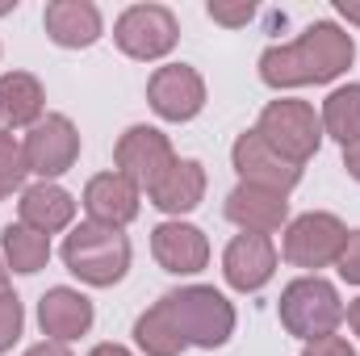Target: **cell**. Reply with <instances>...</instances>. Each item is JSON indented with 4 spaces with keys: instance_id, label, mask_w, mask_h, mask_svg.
Returning a JSON list of instances; mask_svg holds the SVG:
<instances>
[{
    "instance_id": "6da1fadb",
    "label": "cell",
    "mask_w": 360,
    "mask_h": 356,
    "mask_svg": "<svg viewBox=\"0 0 360 356\" xmlns=\"http://www.w3.org/2000/svg\"><path fill=\"white\" fill-rule=\"evenodd\" d=\"M352 59H356L352 34L335 21H314L293 42L269 46L260 55V80L276 92L306 89V84H331L352 68Z\"/></svg>"
},
{
    "instance_id": "7a4b0ae2",
    "label": "cell",
    "mask_w": 360,
    "mask_h": 356,
    "mask_svg": "<svg viewBox=\"0 0 360 356\" xmlns=\"http://www.w3.org/2000/svg\"><path fill=\"white\" fill-rule=\"evenodd\" d=\"M160 302H164L168 319L176 323L180 340L188 348L214 352V348H222L235 336V306L214 285H180L172 293H164Z\"/></svg>"
},
{
    "instance_id": "3957f363",
    "label": "cell",
    "mask_w": 360,
    "mask_h": 356,
    "mask_svg": "<svg viewBox=\"0 0 360 356\" xmlns=\"http://www.w3.org/2000/svg\"><path fill=\"white\" fill-rule=\"evenodd\" d=\"M63 265L92 289H109L130 272V239L117 227L80 222L63 239Z\"/></svg>"
},
{
    "instance_id": "277c9868",
    "label": "cell",
    "mask_w": 360,
    "mask_h": 356,
    "mask_svg": "<svg viewBox=\"0 0 360 356\" xmlns=\"http://www.w3.org/2000/svg\"><path fill=\"white\" fill-rule=\"evenodd\" d=\"M276 314H281V327L289 336H297L302 344L319 340V336H335V327L344 323L348 306L340 298V289L319 276V272H306L297 281H289L281 289V302H276Z\"/></svg>"
},
{
    "instance_id": "5b68a950",
    "label": "cell",
    "mask_w": 360,
    "mask_h": 356,
    "mask_svg": "<svg viewBox=\"0 0 360 356\" xmlns=\"http://www.w3.org/2000/svg\"><path fill=\"white\" fill-rule=\"evenodd\" d=\"M256 134L269 143L276 155H285L289 164H310L323 147V117L314 113L310 101H297V96H276L264 105L260 122H256Z\"/></svg>"
},
{
    "instance_id": "8992f818",
    "label": "cell",
    "mask_w": 360,
    "mask_h": 356,
    "mask_svg": "<svg viewBox=\"0 0 360 356\" xmlns=\"http://www.w3.org/2000/svg\"><path fill=\"white\" fill-rule=\"evenodd\" d=\"M113 42L126 59L139 63H160L176 51L180 21L168 4H130L113 21Z\"/></svg>"
},
{
    "instance_id": "52a82bcc",
    "label": "cell",
    "mask_w": 360,
    "mask_h": 356,
    "mask_svg": "<svg viewBox=\"0 0 360 356\" xmlns=\"http://www.w3.org/2000/svg\"><path fill=\"white\" fill-rule=\"evenodd\" d=\"M344 243H348V227L335 214H327V210H310V214L289 218V227L281 235V256L293 268L319 272V268L340 260Z\"/></svg>"
},
{
    "instance_id": "ba28073f",
    "label": "cell",
    "mask_w": 360,
    "mask_h": 356,
    "mask_svg": "<svg viewBox=\"0 0 360 356\" xmlns=\"http://www.w3.org/2000/svg\"><path fill=\"white\" fill-rule=\"evenodd\" d=\"M25 164L38 180H59L63 172L76 168L80 160V130L68 113H46L38 126L25 134Z\"/></svg>"
},
{
    "instance_id": "9c48e42d",
    "label": "cell",
    "mask_w": 360,
    "mask_h": 356,
    "mask_svg": "<svg viewBox=\"0 0 360 356\" xmlns=\"http://www.w3.org/2000/svg\"><path fill=\"white\" fill-rule=\"evenodd\" d=\"M113 164L126 180H134L143 193H151V184L176 164V151L160 126H130L113 147Z\"/></svg>"
},
{
    "instance_id": "30bf717a",
    "label": "cell",
    "mask_w": 360,
    "mask_h": 356,
    "mask_svg": "<svg viewBox=\"0 0 360 356\" xmlns=\"http://www.w3.org/2000/svg\"><path fill=\"white\" fill-rule=\"evenodd\" d=\"M231 164H235V172H239V184L272 189V193H281V197H289V193L297 189V180H302V168L289 164L285 155H276L269 143L256 134V126L243 130V134L235 139V147H231Z\"/></svg>"
},
{
    "instance_id": "8fae6325",
    "label": "cell",
    "mask_w": 360,
    "mask_h": 356,
    "mask_svg": "<svg viewBox=\"0 0 360 356\" xmlns=\"http://www.w3.org/2000/svg\"><path fill=\"white\" fill-rule=\"evenodd\" d=\"M147 101L164 122H193L205 109V80L188 63H164L147 80Z\"/></svg>"
},
{
    "instance_id": "7c38bea8",
    "label": "cell",
    "mask_w": 360,
    "mask_h": 356,
    "mask_svg": "<svg viewBox=\"0 0 360 356\" xmlns=\"http://www.w3.org/2000/svg\"><path fill=\"white\" fill-rule=\"evenodd\" d=\"M276 243L272 235H235L222 252V276L235 293H260L276 276Z\"/></svg>"
},
{
    "instance_id": "4fadbf2b",
    "label": "cell",
    "mask_w": 360,
    "mask_h": 356,
    "mask_svg": "<svg viewBox=\"0 0 360 356\" xmlns=\"http://www.w3.org/2000/svg\"><path fill=\"white\" fill-rule=\"evenodd\" d=\"M89 222H101V227H117L126 231L134 218H139V205H143V189L134 180H126L117 168L113 172H96V177L84 184V197H80Z\"/></svg>"
},
{
    "instance_id": "5bb4252c",
    "label": "cell",
    "mask_w": 360,
    "mask_h": 356,
    "mask_svg": "<svg viewBox=\"0 0 360 356\" xmlns=\"http://www.w3.org/2000/svg\"><path fill=\"white\" fill-rule=\"evenodd\" d=\"M151 256L172 276H193V272H201L210 265V239H205L201 227L168 218V222H160L151 231Z\"/></svg>"
},
{
    "instance_id": "9a60e30c",
    "label": "cell",
    "mask_w": 360,
    "mask_h": 356,
    "mask_svg": "<svg viewBox=\"0 0 360 356\" xmlns=\"http://www.w3.org/2000/svg\"><path fill=\"white\" fill-rule=\"evenodd\" d=\"M92 319H96V310H92L89 293H80V289H72V285H55V289H46L42 302H38V327H42V336L55 340V344H72V340L89 336Z\"/></svg>"
},
{
    "instance_id": "2e32d148",
    "label": "cell",
    "mask_w": 360,
    "mask_h": 356,
    "mask_svg": "<svg viewBox=\"0 0 360 356\" xmlns=\"http://www.w3.org/2000/svg\"><path fill=\"white\" fill-rule=\"evenodd\" d=\"M226 218L243 231V235H272L289 227V197L256 189V184H235L226 193Z\"/></svg>"
},
{
    "instance_id": "e0dca14e",
    "label": "cell",
    "mask_w": 360,
    "mask_h": 356,
    "mask_svg": "<svg viewBox=\"0 0 360 356\" xmlns=\"http://www.w3.org/2000/svg\"><path fill=\"white\" fill-rule=\"evenodd\" d=\"M42 30L63 51H84L105 34V17L92 0H51L42 8Z\"/></svg>"
},
{
    "instance_id": "ac0fdd59",
    "label": "cell",
    "mask_w": 360,
    "mask_h": 356,
    "mask_svg": "<svg viewBox=\"0 0 360 356\" xmlns=\"http://www.w3.org/2000/svg\"><path fill=\"white\" fill-rule=\"evenodd\" d=\"M17 222H25L30 231L38 235H59V231H72L76 222V197L55 184V180H38L30 189H21V201H17Z\"/></svg>"
},
{
    "instance_id": "d6986e66",
    "label": "cell",
    "mask_w": 360,
    "mask_h": 356,
    "mask_svg": "<svg viewBox=\"0 0 360 356\" xmlns=\"http://www.w3.org/2000/svg\"><path fill=\"white\" fill-rule=\"evenodd\" d=\"M46 117V89L30 72H4L0 76V130H30Z\"/></svg>"
},
{
    "instance_id": "ffe728a7",
    "label": "cell",
    "mask_w": 360,
    "mask_h": 356,
    "mask_svg": "<svg viewBox=\"0 0 360 356\" xmlns=\"http://www.w3.org/2000/svg\"><path fill=\"white\" fill-rule=\"evenodd\" d=\"M205 168L197 164V160H176L164 177L151 184V205L155 210H164V214H172V218H180V214H193L201 201H205Z\"/></svg>"
},
{
    "instance_id": "44dd1931",
    "label": "cell",
    "mask_w": 360,
    "mask_h": 356,
    "mask_svg": "<svg viewBox=\"0 0 360 356\" xmlns=\"http://www.w3.org/2000/svg\"><path fill=\"white\" fill-rule=\"evenodd\" d=\"M0 256H4V265L13 268V272L34 276V272H42V268L51 265V239L38 235V231H30L25 222H8L0 231Z\"/></svg>"
},
{
    "instance_id": "7402d4cb",
    "label": "cell",
    "mask_w": 360,
    "mask_h": 356,
    "mask_svg": "<svg viewBox=\"0 0 360 356\" xmlns=\"http://www.w3.org/2000/svg\"><path fill=\"white\" fill-rule=\"evenodd\" d=\"M323 134H331L340 147H352L360 139V84H340L327 92L323 109Z\"/></svg>"
},
{
    "instance_id": "603a6c76",
    "label": "cell",
    "mask_w": 360,
    "mask_h": 356,
    "mask_svg": "<svg viewBox=\"0 0 360 356\" xmlns=\"http://www.w3.org/2000/svg\"><path fill=\"white\" fill-rule=\"evenodd\" d=\"M134 344L143 348V356H180L188 348V344L180 340L176 323L168 319L164 302H155L151 310H143V314L134 319Z\"/></svg>"
},
{
    "instance_id": "cb8c5ba5",
    "label": "cell",
    "mask_w": 360,
    "mask_h": 356,
    "mask_svg": "<svg viewBox=\"0 0 360 356\" xmlns=\"http://www.w3.org/2000/svg\"><path fill=\"white\" fill-rule=\"evenodd\" d=\"M25 177H30L25 147H21L13 134H4V130H0V184H4V193L25 189Z\"/></svg>"
},
{
    "instance_id": "d4e9b609",
    "label": "cell",
    "mask_w": 360,
    "mask_h": 356,
    "mask_svg": "<svg viewBox=\"0 0 360 356\" xmlns=\"http://www.w3.org/2000/svg\"><path fill=\"white\" fill-rule=\"evenodd\" d=\"M21 327H25V310L17 302V293H4L0 298V352H8L21 340Z\"/></svg>"
},
{
    "instance_id": "484cf974",
    "label": "cell",
    "mask_w": 360,
    "mask_h": 356,
    "mask_svg": "<svg viewBox=\"0 0 360 356\" xmlns=\"http://www.w3.org/2000/svg\"><path fill=\"white\" fill-rule=\"evenodd\" d=\"M205 13H210V21H218V25H231V30H235V25H248V21L256 17V4H252V0H243V4H218V0H210V8H205Z\"/></svg>"
},
{
    "instance_id": "4316f807",
    "label": "cell",
    "mask_w": 360,
    "mask_h": 356,
    "mask_svg": "<svg viewBox=\"0 0 360 356\" xmlns=\"http://www.w3.org/2000/svg\"><path fill=\"white\" fill-rule=\"evenodd\" d=\"M335 268H340V276H344L348 285H360V231H348V243H344Z\"/></svg>"
},
{
    "instance_id": "83f0119b",
    "label": "cell",
    "mask_w": 360,
    "mask_h": 356,
    "mask_svg": "<svg viewBox=\"0 0 360 356\" xmlns=\"http://www.w3.org/2000/svg\"><path fill=\"white\" fill-rule=\"evenodd\" d=\"M302 356H356V348L344 336H319V340L302 344Z\"/></svg>"
},
{
    "instance_id": "f1b7e54d",
    "label": "cell",
    "mask_w": 360,
    "mask_h": 356,
    "mask_svg": "<svg viewBox=\"0 0 360 356\" xmlns=\"http://www.w3.org/2000/svg\"><path fill=\"white\" fill-rule=\"evenodd\" d=\"M21 356H72V348L68 344H55V340H38L34 348H25Z\"/></svg>"
},
{
    "instance_id": "f546056e",
    "label": "cell",
    "mask_w": 360,
    "mask_h": 356,
    "mask_svg": "<svg viewBox=\"0 0 360 356\" xmlns=\"http://www.w3.org/2000/svg\"><path fill=\"white\" fill-rule=\"evenodd\" d=\"M344 168H348V177L360 184V139L352 143V147H344Z\"/></svg>"
},
{
    "instance_id": "4dcf8cb0",
    "label": "cell",
    "mask_w": 360,
    "mask_h": 356,
    "mask_svg": "<svg viewBox=\"0 0 360 356\" xmlns=\"http://www.w3.org/2000/svg\"><path fill=\"white\" fill-rule=\"evenodd\" d=\"M335 13H340L348 25H360V0H335Z\"/></svg>"
},
{
    "instance_id": "1f68e13d",
    "label": "cell",
    "mask_w": 360,
    "mask_h": 356,
    "mask_svg": "<svg viewBox=\"0 0 360 356\" xmlns=\"http://www.w3.org/2000/svg\"><path fill=\"white\" fill-rule=\"evenodd\" d=\"M89 356H134L130 348H122V344H96Z\"/></svg>"
},
{
    "instance_id": "d6a6232c",
    "label": "cell",
    "mask_w": 360,
    "mask_h": 356,
    "mask_svg": "<svg viewBox=\"0 0 360 356\" xmlns=\"http://www.w3.org/2000/svg\"><path fill=\"white\" fill-rule=\"evenodd\" d=\"M344 319H348V327H352V331L360 336V298L352 302V306H348V314H344Z\"/></svg>"
},
{
    "instance_id": "836d02e7",
    "label": "cell",
    "mask_w": 360,
    "mask_h": 356,
    "mask_svg": "<svg viewBox=\"0 0 360 356\" xmlns=\"http://www.w3.org/2000/svg\"><path fill=\"white\" fill-rule=\"evenodd\" d=\"M4 293H13V289H8V265H4V256H0V298H4Z\"/></svg>"
},
{
    "instance_id": "e575fe53",
    "label": "cell",
    "mask_w": 360,
    "mask_h": 356,
    "mask_svg": "<svg viewBox=\"0 0 360 356\" xmlns=\"http://www.w3.org/2000/svg\"><path fill=\"white\" fill-rule=\"evenodd\" d=\"M4 197H8V193H4V184H0V201H4Z\"/></svg>"
}]
</instances>
